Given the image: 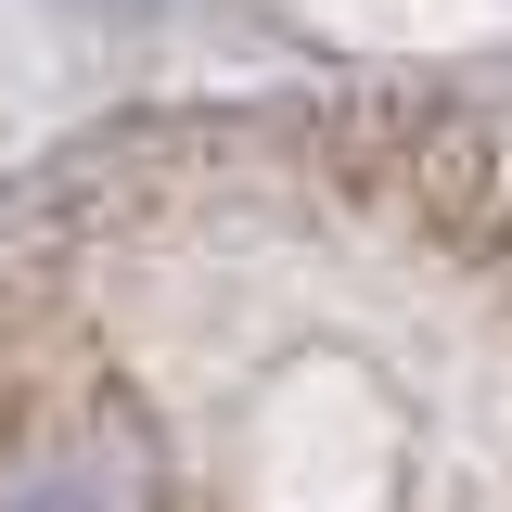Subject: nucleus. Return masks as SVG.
<instances>
[{
    "mask_svg": "<svg viewBox=\"0 0 512 512\" xmlns=\"http://www.w3.org/2000/svg\"><path fill=\"white\" fill-rule=\"evenodd\" d=\"M0 512H154V461H141V436L90 423V436L39 448V461L0 487Z\"/></svg>",
    "mask_w": 512,
    "mask_h": 512,
    "instance_id": "nucleus-1",
    "label": "nucleus"
}]
</instances>
